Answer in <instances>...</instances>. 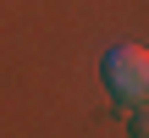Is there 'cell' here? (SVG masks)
Instances as JSON below:
<instances>
[{"instance_id":"cell-1","label":"cell","mask_w":149,"mask_h":138,"mask_svg":"<svg viewBox=\"0 0 149 138\" xmlns=\"http://www.w3.org/2000/svg\"><path fill=\"white\" fill-rule=\"evenodd\" d=\"M100 77H105V89H111L116 105H127V111H133V105H149V50L116 44V50L105 55Z\"/></svg>"},{"instance_id":"cell-2","label":"cell","mask_w":149,"mask_h":138,"mask_svg":"<svg viewBox=\"0 0 149 138\" xmlns=\"http://www.w3.org/2000/svg\"><path fill=\"white\" fill-rule=\"evenodd\" d=\"M133 138H149V105H133Z\"/></svg>"}]
</instances>
